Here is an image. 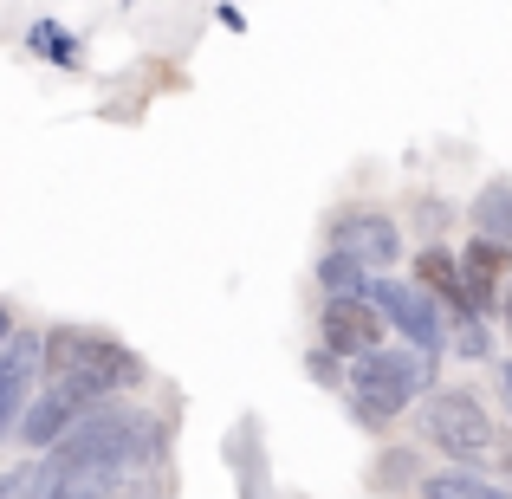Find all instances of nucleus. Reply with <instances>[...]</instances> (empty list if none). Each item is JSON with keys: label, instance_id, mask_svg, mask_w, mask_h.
I'll return each mask as SVG.
<instances>
[{"label": "nucleus", "instance_id": "nucleus-14", "mask_svg": "<svg viewBox=\"0 0 512 499\" xmlns=\"http://www.w3.org/2000/svg\"><path fill=\"white\" fill-rule=\"evenodd\" d=\"M480 487H487L480 474L448 467V474H428V480H422V499H480Z\"/></svg>", "mask_w": 512, "mask_h": 499}, {"label": "nucleus", "instance_id": "nucleus-19", "mask_svg": "<svg viewBox=\"0 0 512 499\" xmlns=\"http://www.w3.org/2000/svg\"><path fill=\"white\" fill-rule=\"evenodd\" d=\"M480 499H512L506 487H493V480H487V487H480Z\"/></svg>", "mask_w": 512, "mask_h": 499}, {"label": "nucleus", "instance_id": "nucleus-5", "mask_svg": "<svg viewBox=\"0 0 512 499\" xmlns=\"http://www.w3.org/2000/svg\"><path fill=\"white\" fill-rule=\"evenodd\" d=\"M85 409H98V396H91V389H78L72 376H39L13 428H20V441H26V448H39V454H46V448H59V435H65V428H72Z\"/></svg>", "mask_w": 512, "mask_h": 499}, {"label": "nucleus", "instance_id": "nucleus-9", "mask_svg": "<svg viewBox=\"0 0 512 499\" xmlns=\"http://www.w3.org/2000/svg\"><path fill=\"white\" fill-rule=\"evenodd\" d=\"M52 454V448H46ZM59 461V454H52ZM117 467H98V461H59V480L46 487V499H111L117 493Z\"/></svg>", "mask_w": 512, "mask_h": 499}, {"label": "nucleus", "instance_id": "nucleus-15", "mask_svg": "<svg viewBox=\"0 0 512 499\" xmlns=\"http://www.w3.org/2000/svg\"><path fill=\"white\" fill-rule=\"evenodd\" d=\"M493 396H500V409L512 422V363H493Z\"/></svg>", "mask_w": 512, "mask_h": 499}, {"label": "nucleus", "instance_id": "nucleus-1", "mask_svg": "<svg viewBox=\"0 0 512 499\" xmlns=\"http://www.w3.org/2000/svg\"><path fill=\"white\" fill-rule=\"evenodd\" d=\"M435 363L441 357H428V350H363V357H350V370H344V402H350V415H357L363 428H389L409 402H422L428 389H435Z\"/></svg>", "mask_w": 512, "mask_h": 499}, {"label": "nucleus", "instance_id": "nucleus-11", "mask_svg": "<svg viewBox=\"0 0 512 499\" xmlns=\"http://www.w3.org/2000/svg\"><path fill=\"white\" fill-rule=\"evenodd\" d=\"M467 214H474V234L480 240H500V247H512V182H506V175L480 188Z\"/></svg>", "mask_w": 512, "mask_h": 499}, {"label": "nucleus", "instance_id": "nucleus-2", "mask_svg": "<svg viewBox=\"0 0 512 499\" xmlns=\"http://www.w3.org/2000/svg\"><path fill=\"white\" fill-rule=\"evenodd\" d=\"M39 376H72L78 389L91 396H117V389H137L143 383V357L124 350L117 337L104 331H85V325H59L39 337Z\"/></svg>", "mask_w": 512, "mask_h": 499}, {"label": "nucleus", "instance_id": "nucleus-3", "mask_svg": "<svg viewBox=\"0 0 512 499\" xmlns=\"http://www.w3.org/2000/svg\"><path fill=\"white\" fill-rule=\"evenodd\" d=\"M422 435L435 441L454 467H467V474L493 467V454H500V428H493L487 402L467 396V389H428L422 396Z\"/></svg>", "mask_w": 512, "mask_h": 499}, {"label": "nucleus", "instance_id": "nucleus-8", "mask_svg": "<svg viewBox=\"0 0 512 499\" xmlns=\"http://www.w3.org/2000/svg\"><path fill=\"white\" fill-rule=\"evenodd\" d=\"M415 286H422L428 299L441 305V312H467V292H461V260H454L448 247H422V260H415Z\"/></svg>", "mask_w": 512, "mask_h": 499}, {"label": "nucleus", "instance_id": "nucleus-7", "mask_svg": "<svg viewBox=\"0 0 512 499\" xmlns=\"http://www.w3.org/2000/svg\"><path fill=\"white\" fill-rule=\"evenodd\" d=\"M376 337H383V318H376L370 299H331L325 305V350L331 357H363V350H376Z\"/></svg>", "mask_w": 512, "mask_h": 499}, {"label": "nucleus", "instance_id": "nucleus-4", "mask_svg": "<svg viewBox=\"0 0 512 499\" xmlns=\"http://www.w3.org/2000/svg\"><path fill=\"white\" fill-rule=\"evenodd\" d=\"M370 305L389 331H402L409 350H428V357L448 350V312H441L415 279H370Z\"/></svg>", "mask_w": 512, "mask_h": 499}, {"label": "nucleus", "instance_id": "nucleus-18", "mask_svg": "<svg viewBox=\"0 0 512 499\" xmlns=\"http://www.w3.org/2000/svg\"><path fill=\"white\" fill-rule=\"evenodd\" d=\"M7 337H13V312H7V305H0V344H7Z\"/></svg>", "mask_w": 512, "mask_h": 499}, {"label": "nucleus", "instance_id": "nucleus-17", "mask_svg": "<svg viewBox=\"0 0 512 499\" xmlns=\"http://www.w3.org/2000/svg\"><path fill=\"white\" fill-rule=\"evenodd\" d=\"M493 467H500V474L512 480V435H500V454H493Z\"/></svg>", "mask_w": 512, "mask_h": 499}, {"label": "nucleus", "instance_id": "nucleus-13", "mask_svg": "<svg viewBox=\"0 0 512 499\" xmlns=\"http://www.w3.org/2000/svg\"><path fill=\"white\" fill-rule=\"evenodd\" d=\"M26 46H33L39 59H52V65H78V39L65 33V26H52V20H39L33 33H26Z\"/></svg>", "mask_w": 512, "mask_h": 499}, {"label": "nucleus", "instance_id": "nucleus-6", "mask_svg": "<svg viewBox=\"0 0 512 499\" xmlns=\"http://www.w3.org/2000/svg\"><path fill=\"white\" fill-rule=\"evenodd\" d=\"M338 247H350L370 273H389V266L402 260V227L389 221V214H344L338 221Z\"/></svg>", "mask_w": 512, "mask_h": 499}, {"label": "nucleus", "instance_id": "nucleus-16", "mask_svg": "<svg viewBox=\"0 0 512 499\" xmlns=\"http://www.w3.org/2000/svg\"><path fill=\"white\" fill-rule=\"evenodd\" d=\"M305 363H312V376H318V383H338V357H331L325 344H318V350H312Z\"/></svg>", "mask_w": 512, "mask_h": 499}, {"label": "nucleus", "instance_id": "nucleus-12", "mask_svg": "<svg viewBox=\"0 0 512 499\" xmlns=\"http://www.w3.org/2000/svg\"><path fill=\"white\" fill-rule=\"evenodd\" d=\"M448 350H461L467 363H487V357H493L487 318H474V312H448Z\"/></svg>", "mask_w": 512, "mask_h": 499}, {"label": "nucleus", "instance_id": "nucleus-10", "mask_svg": "<svg viewBox=\"0 0 512 499\" xmlns=\"http://www.w3.org/2000/svg\"><path fill=\"white\" fill-rule=\"evenodd\" d=\"M318 286H325V299H370V266L331 240L325 260H318Z\"/></svg>", "mask_w": 512, "mask_h": 499}]
</instances>
